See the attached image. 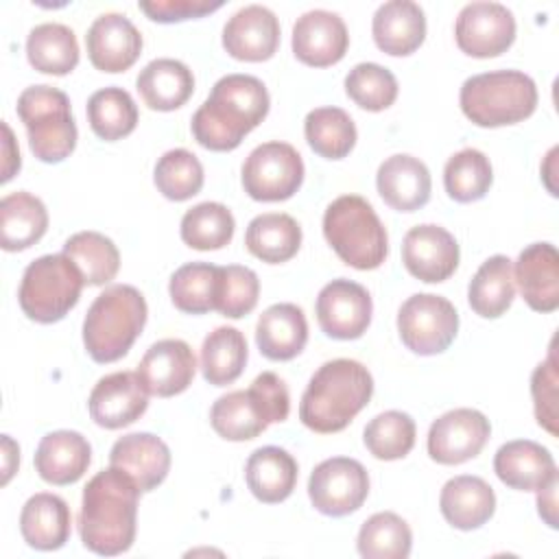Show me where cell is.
I'll return each mask as SVG.
<instances>
[{
  "label": "cell",
  "mask_w": 559,
  "mask_h": 559,
  "mask_svg": "<svg viewBox=\"0 0 559 559\" xmlns=\"http://www.w3.org/2000/svg\"><path fill=\"white\" fill-rule=\"evenodd\" d=\"M2 454H4V476H2V483L7 485L13 476V472L17 469V463H20V448L17 443L9 437V435H2Z\"/></svg>",
  "instance_id": "54"
},
{
  "label": "cell",
  "mask_w": 559,
  "mask_h": 559,
  "mask_svg": "<svg viewBox=\"0 0 559 559\" xmlns=\"http://www.w3.org/2000/svg\"><path fill=\"white\" fill-rule=\"evenodd\" d=\"M245 245L262 262L280 264L299 251L301 227L290 214L266 212L251 218L245 231Z\"/></svg>",
  "instance_id": "33"
},
{
  "label": "cell",
  "mask_w": 559,
  "mask_h": 559,
  "mask_svg": "<svg viewBox=\"0 0 559 559\" xmlns=\"http://www.w3.org/2000/svg\"><path fill=\"white\" fill-rule=\"evenodd\" d=\"M323 236L336 255L358 269H378L389 253V236L371 203L358 194L334 199L323 214Z\"/></svg>",
  "instance_id": "5"
},
{
  "label": "cell",
  "mask_w": 559,
  "mask_h": 559,
  "mask_svg": "<svg viewBox=\"0 0 559 559\" xmlns=\"http://www.w3.org/2000/svg\"><path fill=\"white\" fill-rule=\"evenodd\" d=\"M269 105V92L258 76L225 74L194 111L192 135L203 148L234 151L264 120Z\"/></svg>",
  "instance_id": "2"
},
{
  "label": "cell",
  "mask_w": 559,
  "mask_h": 559,
  "mask_svg": "<svg viewBox=\"0 0 559 559\" xmlns=\"http://www.w3.org/2000/svg\"><path fill=\"white\" fill-rule=\"evenodd\" d=\"M491 435L489 419L476 408H452L428 430V454L441 465H459L480 454Z\"/></svg>",
  "instance_id": "14"
},
{
  "label": "cell",
  "mask_w": 559,
  "mask_h": 559,
  "mask_svg": "<svg viewBox=\"0 0 559 559\" xmlns=\"http://www.w3.org/2000/svg\"><path fill=\"white\" fill-rule=\"evenodd\" d=\"M247 365V341L236 328L221 325L212 330L201 345V371L214 386L231 384Z\"/></svg>",
  "instance_id": "36"
},
{
  "label": "cell",
  "mask_w": 559,
  "mask_h": 559,
  "mask_svg": "<svg viewBox=\"0 0 559 559\" xmlns=\"http://www.w3.org/2000/svg\"><path fill=\"white\" fill-rule=\"evenodd\" d=\"M537 513L550 528L559 526L557 524V476L548 485L537 489Z\"/></svg>",
  "instance_id": "52"
},
{
  "label": "cell",
  "mask_w": 559,
  "mask_h": 559,
  "mask_svg": "<svg viewBox=\"0 0 559 559\" xmlns=\"http://www.w3.org/2000/svg\"><path fill=\"white\" fill-rule=\"evenodd\" d=\"M63 253L79 266L87 286L109 284L120 269V253L100 231H76L63 242Z\"/></svg>",
  "instance_id": "38"
},
{
  "label": "cell",
  "mask_w": 559,
  "mask_h": 559,
  "mask_svg": "<svg viewBox=\"0 0 559 559\" xmlns=\"http://www.w3.org/2000/svg\"><path fill=\"white\" fill-rule=\"evenodd\" d=\"M72 513L68 502L57 493L31 496L20 513V533L35 550H57L70 539Z\"/></svg>",
  "instance_id": "28"
},
{
  "label": "cell",
  "mask_w": 559,
  "mask_h": 559,
  "mask_svg": "<svg viewBox=\"0 0 559 559\" xmlns=\"http://www.w3.org/2000/svg\"><path fill=\"white\" fill-rule=\"evenodd\" d=\"M515 297L513 264L507 255L487 258L467 286L472 310L485 319H496L509 310Z\"/></svg>",
  "instance_id": "34"
},
{
  "label": "cell",
  "mask_w": 559,
  "mask_h": 559,
  "mask_svg": "<svg viewBox=\"0 0 559 559\" xmlns=\"http://www.w3.org/2000/svg\"><path fill=\"white\" fill-rule=\"evenodd\" d=\"M376 186L386 205L397 212H415L430 199V170L408 153L386 157L376 173Z\"/></svg>",
  "instance_id": "22"
},
{
  "label": "cell",
  "mask_w": 559,
  "mask_h": 559,
  "mask_svg": "<svg viewBox=\"0 0 559 559\" xmlns=\"http://www.w3.org/2000/svg\"><path fill=\"white\" fill-rule=\"evenodd\" d=\"M83 284L79 266L66 253H48L24 269L17 301L28 319L55 323L76 306Z\"/></svg>",
  "instance_id": "8"
},
{
  "label": "cell",
  "mask_w": 559,
  "mask_h": 559,
  "mask_svg": "<svg viewBox=\"0 0 559 559\" xmlns=\"http://www.w3.org/2000/svg\"><path fill=\"white\" fill-rule=\"evenodd\" d=\"M493 181L489 157L478 148H461L443 168V186L450 199L459 203H472L483 199Z\"/></svg>",
  "instance_id": "43"
},
{
  "label": "cell",
  "mask_w": 559,
  "mask_h": 559,
  "mask_svg": "<svg viewBox=\"0 0 559 559\" xmlns=\"http://www.w3.org/2000/svg\"><path fill=\"white\" fill-rule=\"evenodd\" d=\"M218 266L210 262H188L179 266L168 282V293L177 310L203 314L216 310Z\"/></svg>",
  "instance_id": "42"
},
{
  "label": "cell",
  "mask_w": 559,
  "mask_h": 559,
  "mask_svg": "<svg viewBox=\"0 0 559 559\" xmlns=\"http://www.w3.org/2000/svg\"><path fill=\"white\" fill-rule=\"evenodd\" d=\"M15 109L37 159L57 164L74 151L79 133L66 92L52 85H31L17 96Z\"/></svg>",
  "instance_id": "7"
},
{
  "label": "cell",
  "mask_w": 559,
  "mask_h": 559,
  "mask_svg": "<svg viewBox=\"0 0 559 559\" xmlns=\"http://www.w3.org/2000/svg\"><path fill=\"white\" fill-rule=\"evenodd\" d=\"M513 280L524 301L537 312L559 308V253L550 242H533L520 251Z\"/></svg>",
  "instance_id": "21"
},
{
  "label": "cell",
  "mask_w": 559,
  "mask_h": 559,
  "mask_svg": "<svg viewBox=\"0 0 559 559\" xmlns=\"http://www.w3.org/2000/svg\"><path fill=\"white\" fill-rule=\"evenodd\" d=\"M140 11H144L153 22L170 24L190 17H201L223 7L221 0H142Z\"/></svg>",
  "instance_id": "51"
},
{
  "label": "cell",
  "mask_w": 559,
  "mask_h": 559,
  "mask_svg": "<svg viewBox=\"0 0 559 559\" xmlns=\"http://www.w3.org/2000/svg\"><path fill=\"white\" fill-rule=\"evenodd\" d=\"M140 487L120 467L109 465L94 474L79 511V535L87 550L114 557L131 548L135 539Z\"/></svg>",
  "instance_id": "1"
},
{
  "label": "cell",
  "mask_w": 559,
  "mask_h": 559,
  "mask_svg": "<svg viewBox=\"0 0 559 559\" xmlns=\"http://www.w3.org/2000/svg\"><path fill=\"white\" fill-rule=\"evenodd\" d=\"M26 57L37 72L63 76L79 63L76 35L59 22L37 24L26 37Z\"/></svg>",
  "instance_id": "35"
},
{
  "label": "cell",
  "mask_w": 559,
  "mask_h": 559,
  "mask_svg": "<svg viewBox=\"0 0 559 559\" xmlns=\"http://www.w3.org/2000/svg\"><path fill=\"white\" fill-rule=\"evenodd\" d=\"M402 343L419 354L435 356L450 347L459 332V312L450 299L432 293L411 295L397 312Z\"/></svg>",
  "instance_id": "9"
},
{
  "label": "cell",
  "mask_w": 559,
  "mask_h": 559,
  "mask_svg": "<svg viewBox=\"0 0 559 559\" xmlns=\"http://www.w3.org/2000/svg\"><path fill=\"white\" fill-rule=\"evenodd\" d=\"M249 391L258 400L264 417L269 424H280L288 417L290 413V395L286 382L273 373V371H262L255 376V380L249 384Z\"/></svg>",
  "instance_id": "50"
},
{
  "label": "cell",
  "mask_w": 559,
  "mask_h": 559,
  "mask_svg": "<svg viewBox=\"0 0 559 559\" xmlns=\"http://www.w3.org/2000/svg\"><path fill=\"white\" fill-rule=\"evenodd\" d=\"M144 295L129 284L107 286L87 308L83 345L92 360L114 362L122 358L146 323Z\"/></svg>",
  "instance_id": "4"
},
{
  "label": "cell",
  "mask_w": 559,
  "mask_h": 559,
  "mask_svg": "<svg viewBox=\"0 0 559 559\" xmlns=\"http://www.w3.org/2000/svg\"><path fill=\"white\" fill-rule=\"evenodd\" d=\"M312 507L330 518H343L362 507L369 496V476L360 461L332 456L321 461L308 478Z\"/></svg>",
  "instance_id": "11"
},
{
  "label": "cell",
  "mask_w": 559,
  "mask_h": 559,
  "mask_svg": "<svg viewBox=\"0 0 559 559\" xmlns=\"http://www.w3.org/2000/svg\"><path fill=\"white\" fill-rule=\"evenodd\" d=\"M493 472L511 489L537 491L557 476V465L550 450L542 443L515 439L498 448Z\"/></svg>",
  "instance_id": "23"
},
{
  "label": "cell",
  "mask_w": 559,
  "mask_h": 559,
  "mask_svg": "<svg viewBox=\"0 0 559 559\" xmlns=\"http://www.w3.org/2000/svg\"><path fill=\"white\" fill-rule=\"evenodd\" d=\"M234 214L216 201H203L190 207L181 218V240L199 251H212L229 245L234 236Z\"/></svg>",
  "instance_id": "44"
},
{
  "label": "cell",
  "mask_w": 559,
  "mask_h": 559,
  "mask_svg": "<svg viewBox=\"0 0 559 559\" xmlns=\"http://www.w3.org/2000/svg\"><path fill=\"white\" fill-rule=\"evenodd\" d=\"M153 181L166 199L186 201L203 188V166L188 148H170L157 159Z\"/></svg>",
  "instance_id": "46"
},
{
  "label": "cell",
  "mask_w": 559,
  "mask_h": 559,
  "mask_svg": "<svg viewBox=\"0 0 559 559\" xmlns=\"http://www.w3.org/2000/svg\"><path fill=\"white\" fill-rule=\"evenodd\" d=\"M304 181V162L288 142L258 144L242 164V188L255 201H286Z\"/></svg>",
  "instance_id": "10"
},
{
  "label": "cell",
  "mask_w": 559,
  "mask_h": 559,
  "mask_svg": "<svg viewBox=\"0 0 559 559\" xmlns=\"http://www.w3.org/2000/svg\"><path fill=\"white\" fill-rule=\"evenodd\" d=\"M459 255L456 238L441 225H415L402 240V262L406 271L428 284L448 280L459 266Z\"/></svg>",
  "instance_id": "15"
},
{
  "label": "cell",
  "mask_w": 559,
  "mask_h": 559,
  "mask_svg": "<svg viewBox=\"0 0 559 559\" xmlns=\"http://www.w3.org/2000/svg\"><path fill=\"white\" fill-rule=\"evenodd\" d=\"M356 546L365 559H406L411 555L413 533L397 513L380 511L365 520Z\"/></svg>",
  "instance_id": "41"
},
{
  "label": "cell",
  "mask_w": 559,
  "mask_h": 559,
  "mask_svg": "<svg viewBox=\"0 0 559 559\" xmlns=\"http://www.w3.org/2000/svg\"><path fill=\"white\" fill-rule=\"evenodd\" d=\"M459 103L478 127H504L526 120L537 107V85L520 70H493L465 79Z\"/></svg>",
  "instance_id": "6"
},
{
  "label": "cell",
  "mask_w": 559,
  "mask_h": 559,
  "mask_svg": "<svg viewBox=\"0 0 559 559\" xmlns=\"http://www.w3.org/2000/svg\"><path fill=\"white\" fill-rule=\"evenodd\" d=\"M109 465L127 472L140 491H151L168 476L170 450L157 435L131 432L111 445Z\"/></svg>",
  "instance_id": "24"
},
{
  "label": "cell",
  "mask_w": 559,
  "mask_h": 559,
  "mask_svg": "<svg viewBox=\"0 0 559 559\" xmlns=\"http://www.w3.org/2000/svg\"><path fill=\"white\" fill-rule=\"evenodd\" d=\"M210 424L227 441H249L269 428V421L249 389L221 395L210 408Z\"/></svg>",
  "instance_id": "37"
},
{
  "label": "cell",
  "mask_w": 559,
  "mask_h": 559,
  "mask_svg": "<svg viewBox=\"0 0 559 559\" xmlns=\"http://www.w3.org/2000/svg\"><path fill=\"white\" fill-rule=\"evenodd\" d=\"M317 321L336 341H352L367 332L371 323V295L358 282L338 277L328 282L317 295Z\"/></svg>",
  "instance_id": "13"
},
{
  "label": "cell",
  "mask_w": 559,
  "mask_h": 559,
  "mask_svg": "<svg viewBox=\"0 0 559 559\" xmlns=\"http://www.w3.org/2000/svg\"><path fill=\"white\" fill-rule=\"evenodd\" d=\"M310 148L325 159H343L356 144V124L341 107H317L304 120Z\"/></svg>",
  "instance_id": "39"
},
{
  "label": "cell",
  "mask_w": 559,
  "mask_h": 559,
  "mask_svg": "<svg viewBox=\"0 0 559 559\" xmlns=\"http://www.w3.org/2000/svg\"><path fill=\"white\" fill-rule=\"evenodd\" d=\"M557 358L555 349L550 345L548 358L539 362L531 376V395H533V408L537 424L548 430L550 435H557Z\"/></svg>",
  "instance_id": "49"
},
{
  "label": "cell",
  "mask_w": 559,
  "mask_h": 559,
  "mask_svg": "<svg viewBox=\"0 0 559 559\" xmlns=\"http://www.w3.org/2000/svg\"><path fill=\"white\" fill-rule=\"evenodd\" d=\"M87 122L100 140H120L129 135L138 124L135 100L127 90L118 85L103 87L87 100Z\"/></svg>",
  "instance_id": "40"
},
{
  "label": "cell",
  "mask_w": 559,
  "mask_h": 559,
  "mask_svg": "<svg viewBox=\"0 0 559 559\" xmlns=\"http://www.w3.org/2000/svg\"><path fill=\"white\" fill-rule=\"evenodd\" d=\"M308 341V321L295 304L269 306L255 325V343L262 356L269 360L295 358Z\"/></svg>",
  "instance_id": "29"
},
{
  "label": "cell",
  "mask_w": 559,
  "mask_h": 559,
  "mask_svg": "<svg viewBox=\"0 0 559 559\" xmlns=\"http://www.w3.org/2000/svg\"><path fill=\"white\" fill-rule=\"evenodd\" d=\"M347 96L367 111H382L397 98L395 74L380 63H356L345 76Z\"/></svg>",
  "instance_id": "47"
},
{
  "label": "cell",
  "mask_w": 559,
  "mask_h": 559,
  "mask_svg": "<svg viewBox=\"0 0 559 559\" xmlns=\"http://www.w3.org/2000/svg\"><path fill=\"white\" fill-rule=\"evenodd\" d=\"M415 419L402 411L376 415L362 432L365 448L380 461L404 459L415 445Z\"/></svg>",
  "instance_id": "45"
},
{
  "label": "cell",
  "mask_w": 559,
  "mask_h": 559,
  "mask_svg": "<svg viewBox=\"0 0 559 559\" xmlns=\"http://www.w3.org/2000/svg\"><path fill=\"white\" fill-rule=\"evenodd\" d=\"M87 57L100 72H124L142 52V35L122 13H100L85 35Z\"/></svg>",
  "instance_id": "19"
},
{
  "label": "cell",
  "mask_w": 559,
  "mask_h": 559,
  "mask_svg": "<svg viewBox=\"0 0 559 559\" xmlns=\"http://www.w3.org/2000/svg\"><path fill=\"white\" fill-rule=\"evenodd\" d=\"M92 445L76 430H55L35 450V469L50 485H72L90 467Z\"/></svg>",
  "instance_id": "26"
},
{
  "label": "cell",
  "mask_w": 559,
  "mask_h": 559,
  "mask_svg": "<svg viewBox=\"0 0 559 559\" xmlns=\"http://www.w3.org/2000/svg\"><path fill=\"white\" fill-rule=\"evenodd\" d=\"M249 491L266 504L286 500L297 483V461L284 448L264 445L249 454L245 465Z\"/></svg>",
  "instance_id": "31"
},
{
  "label": "cell",
  "mask_w": 559,
  "mask_h": 559,
  "mask_svg": "<svg viewBox=\"0 0 559 559\" xmlns=\"http://www.w3.org/2000/svg\"><path fill=\"white\" fill-rule=\"evenodd\" d=\"M148 391L138 371H114L103 376L87 400L90 417L107 430H118L144 415Z\"/></svg>",
  "instance_id": "16"
},
{
  "label": "cell",
  "mask_w": 559,
  "mask_h": 559,
  "mask_svg": "<svg viewBox=\"0 0 559 559\" xmlns=\"http://www.w3.org/2000/svg\"><path fill=\"white\" fill-rule=\"evenodd\" d=\"M439 509L448 524L459 531L480 528L496 511V493L480 476H454L439 496Z\"/></svg>",
  "instance_id": "27"
},
{
  "label": "cell",
  "mask_w": 559,
  "mask_h": 559,
  "mask_svg": "<svg viewBox=\"0 0 559 559\" xmlns=\"http://www.w3.org/2000/svg\"><path fill=\"white\" fill-rule=\"evenodd\" d=\"M2 131H4V159H2V181H9L15 170H20V148L13 140V133L9 129L7 122H2Z\"/></svg>",
  "instance_id": "53"
},
{
  "label": "cell",
  "mask_w": 559,
  "mask_h": 559,
  "mask_svg": "<svg viewBox=\"0 0 559 559\" xmlns=\"http://www.w3.org/2000/svg\"><path fill=\"white\" fill-rule=\"evenodd\" d=\"M371 393L373 378L362 362L352 358L328 360L312 373L301 395L299 419L314 432H338L367 406Z\"/></svg>",
  "instance_id": "3"
},
{
  "label": "cell",
  "mask_w": 559,
  "mask_h": 559,
  "mask_svg": "<svg viewBox=\"0 0 559 559\" xmlns=\"http://www.w3.org/2000/svg\"><path fill=\"white\" fill-rule=\"evenodd\" d=\"M260 295L258 275L242 264L218 266V288H216V310L223 317L240 319L249 314Z\"/></svg>",
  "instance_id": "48"
},
{
  "label": "cell",
  "mask_w": 559,
  "mask_h": 559,
  "mask_svg": "<svg viewBox=\"0 0 559 559\" xmlns=\"http://www.w3.org/2000/svg\"><path fill=\"white\" fill-rule=\"evenodd\" d=\"M197 373V358L192 347L181 338H162L153 343L140 365L138 376L148 395L173 397L183 393Z\"/></svg>",
  "instance_id": "18"
},
{
  "label": "cell",
  "mask_w": 559,
  "mask_h": 559,
  "mask_svg": "<svg viewBox=\"0 0 559 559\" xmlns=\"http://www.w3.org/2000/svg\"><path fill=\"white\" fill-rule=\"evenodd\" d=\"M376 46L393 57L415 52L426 37L424 9L413 0L382 2L371 20Z\"/></svg>",
  "instance_id": "25"
},
{
  "label": "cell",
  "mask_w": 559,
  "mask_h": 559,
  "mask_svg": "<svg viewBox=\"0 0 559 559\" xmlns=\"http://www.w3.org/2000/svg\"><path fill=\"white\" fill-rule=\"evenodd\" d=\"M347 46V26L334 11L312 9L301 13L293 24V52L306 66L328 68L338 63Z\"/></svg>",
  "instance_id": "17"
},
{
  "label": "cell",
  "mask_w": 559,
  "mask_h": 559,
  "mask_svg": "<svg viewBox=\"0 0 559 559\" xmlns=\"http://www.w3.org/2000/svg\"><path fill=\"white\" fill-rule=\"evenodd\" d=\"M135 87L146 107L157 111H173L192 96L194 76L183 61L162 57L148 61L140 70Z\"/></svg>",
  "instance_id": "30"
},
{
  "label": "cell",
  "mask_w": 559,
  "mask_h": 559,
  "mask_svg": "<svg viewBox=\"0 0 559 559\" xmlns=\"http://www.w3.org/2000/svg\"><path fill=\"white\" fill-rule=\"evenodd\" d=\"M280 46V20L262 4L238 9L223 26V48L240 61H266Z\"/></svg>",
  "instance_id": "20"
},
{
  "label": "cell",
  "mask_w": 559,
  "mask_h": 559,
  "mask_svg": "<svg viewBox=\"0 0 559 559\" xmlns=\"http://www.w3.org/2000/svg\"><path fill=\"white\" fill-rule=\"evenodd\" d=\"M454 39L469 57H498L515 39V17L500 2H469L456 15Z\"/></svg>",
  "instance_id": "12"
},
{
  "label": "cell",
  "mask_w": 559,
  "mask_h": 559,
  "mask_svg": "<svg viewBox=\"0 0 559 559\" xmlns=\"http://www.w3.org/2000/svg\"><path fill=\"white\" fill-rule=\"evenodd\" d=\"M48 229V212L41 199L26 190L0 201V245L4 251H22L35 245Z\"/></svg>",
  "instance_id": "32"
}]
</instances>
